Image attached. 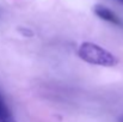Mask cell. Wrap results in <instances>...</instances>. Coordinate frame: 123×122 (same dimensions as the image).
I'll return each instance as SVG.
<instances>
[{
	"instance_id": "6da1fadb",
	"label": "cell",
	"mask_w": 123,
	"mask_h": 122,
	"mask_svg": "<svg viewBox=\"0 0 123 122\" xmlns=\"http://www.w3.org/2000/svg\"><path fill=\"white\" fill-rule=\"evenodd\" d=\"M78 55L81 60L91 65L112 67L118 62L117 58L112 53L92 42L81 43L78 48Z\"/></svg>"
},
{
	"instance_id": "7a4b0ae2",
	"label": "cell",
	"mask_w": 123,
	"mask_h": 122,
	"mask_svg": "<svg viewBox=\"0 0 123 122\" xmlns=\"http://www.w3.org/2000/svg\"><path fill=\"white\" fill-rule=\"evenodd\" d=\"M93 11L96 13V16H98L100 19L105 20V22H109L110 24L112 25H116L118 28H123V19L120 18L114 11H111L110 8H108L106 6L104 5H96L93 7Z\"/></svg>"
},
{
	"instance_id": "3957f363",
	"label": "cell",
	"mask_w": 123,
	"mask_h": 122,
	"mask_svg": "<svg viewBox=\"0 0 123 122\" xmlns=\"http://www.w3.org/2000/svg\"><path fill=\"white\" fill-rule=\"evenodd\" d=\"M0 122H17L1 90H0Z\"/></svg>"
},
{
	"instance_id": "277c9868",
	"label": "cell",
	"mask_w": 123,
	"mask_h": 122,
	"mask_svg": "<svg viewBox=\"0 0 123 122\" xmlns=\"http://www.w3.org/2000/svg\"><path fill=\"white\" fill-rule=\"evenodd\" d=\"M118 122H123V115L120 117V119H118Z\"/></svg>"
},
{
	"instance_id": "5b68a950",
	"label": "cell",
	"mask_w": 123,
	"mask_h": 122,
	"mask_svg": "<svg viewBox=\"0 0 123 122\" xmlns=\"http://www.w3.org/2000/svg\"><path fill=\"white\" fill-rule=\"evenodd\" d=\"M116 1H118L120 4H123V0H116Z\"/></svg>"
}]
</instances>
